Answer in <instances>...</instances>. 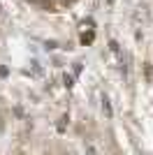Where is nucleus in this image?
I'll list each match as a JSON object with an SVG mask.
<instances>
[{
    "mask_svg": "<svg viewBox=\"0 0 153 155\" xmlns=\"http://www.w3.org/2000/svg\"><path fill=\"white\" fill-rule=\"evenodd\" d=\"M144 77H146L148 84H153V67H151V63H144Z\"/></svg>",
    "mask_w": 153,
    "mask_h": 155,
    "instance_id": "1",
    "label": "nucleus"
},
{
    "mask_svg": "<svg viewBox=\"0 0 153 155\" xmlns=\"http://www.w3.org/2000/svg\"><path fill=\"white\" fill-rule=\"evenodd\" d=\"M102 111L107 114V118H111V116H114V111H111V104H109V100H107V97H102Z\"/></svg>",
    "mask_w": 153,
    "mask_h": 155,
    "instance_id": "2",
    "label": "nucleus"
},
{
    "mask_svg": "<svg viewBox=\"0 0 153 155\" xmlns=\"http://www.w3.org/2000/svg\"><path fill=\"white\" fill-rule=\"evenodd\" d=\"M93 39H95V35H93V32H88V35H81V44L86 46V44H90Z\"/></svg>",
    "mask_w": 153,
    "mask_h": 155,
    "instance_id": "3",
    "label": "nucleus"
},
{
    "mask_svg": "<svg viewBox=\"0 0 153 155\" xmlns=\"http://www.w3.org/2000/svg\"><path fill=\"white\" fill-rule=\"evenodd\" d=\"M63 84L67 86V88H72V86H74V77H72V74H65V77H63Z\"/></svg>",
    "mask_w": 153,
    "mask_h": 155,
    "instance_id": "4",
    "label": "nucleus"
},
{
    "mask_svg": "<svg viewBox=\"0 0 153 155\" xmlns=\"http://www.w3.org/2000/svg\"><path fill=\"white\" fill-rule=\"evenodd\" d=\"M109 51H111V53H118V51H121V49H118V44H116L114 39L109 42Z\"/></svg>",
    "mask_w": 153,
    "mask_h": 155,
    "instance_id": "5",
    "label": "nucleus"
},
{
    "mask_svg": "<svg viewBox=\"0 0 153 155\" xmlns=\"http://www.w3.org/2000/svg\"><path fill=\"white\" fill-rule=\"evenodd\" d=\"M58 46V42H53V39H51V42H44V49L46 51H49V49H56Z\"/></svg>",
    "mask_w": 153,
    "mask_h": 155,
    "instance_id": "6",
    "label": "nucleus"
},
{
    "mask_svg": "<svg viewBox=\"0 0 153 155\" xmlns=\"http://www.w3.org/2000/svg\"><path fill=\"white\" fill-rule=\"evenodd\" d=\"M0 12H2V9H0Z\"/></svg>",
    "mask_w": 153,
    "mask_h": 155,
    "instance_id": "7",
    "label": "nucleus"
}]
</instances>
